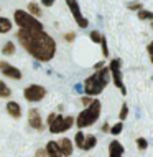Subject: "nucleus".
I'll use <instances>...</instances> for the list:
<instances>
[{"label":"nucleus","instance_id":"nucleus-1","mask_svg":"<svg viewBox=\"0 0 153 157\" xmlns=\"http://www.w3.org/2000/svg\"><path fill=\"white\" fill-rule=\"evenodd\" d=\"M15 36L23 50L41 63L51 61L56 55V41L45 30H18Z\"/></svg>","mask_w":153,"mask_h":157},{"label":"nucleus","instance_id":"nucleus-2","mask_svg":"<svg viewBox=\"0 0 153 157\" xmlns=\"http://www.w3.org/2000/svg\"><path fill=\"white\" fill-rule=\"evenodd\" d=\"M109 81H110V71H109V68L104 66V68H100V70H97L94 75L89 76L86 81H84L82 91L86 93L89 98L97 96L104 91V88L109 84Z\"/></svg>","mask_w":153,"mask_h":157},{"label":"nucleus","instance_id":"nucleus-3","mask_svg":"<svg viewBox=\"0 0 153 157\" xmlns=\"http://www.w3.org/2000/svg\"><path fill=\"white\" fill-rule=\"evenodd\" d=\"M100 101L99 99H92V103L87 106L84 111H81L78 114V117H76V126L79 127V129H84V127H89L92 126L94 122L99 119L100 116Z\"/></svg>","mask_w":153,"mask_h":157},{"label":"nucleus","instance_id":"nucleus-4","mask_svg":"<svg viewBox=\"0 0 153 157\" xmlns=\"http://www.w3.org/2000/svg\"><path fill=\"white\" fill-rule=\"evenodd\" d=\"M49 126V132L51 134H59V132H66L67 129H71L74 124V117L73 116H61V114H54L51 113L46 119Z\"/></svg>","mask_w":153,"mask_h":157},{"label":"nucleus","instance_id":"nucleus-5","mask_svg":"<svg viewBox=\"0 0 153 157\" xmlns=\"http://www.w3.org/2000/svg\"><path fill=\"white\" fill-rule=\"evenodd\" d=\"M13 20L20 27V30H38V32L43 30V23H41L40 20L35 18V17H31L28 12L20 10V8L13 12Z\"/></svg>","mask_w":153,"mask_h":157},{"label":"nucleus","instance_id":"nucleus-6","mask_svg":"<svg viewBox=\"0 0 153 157\" xmlns=\"http://www.w3.org/2000/svg\"><path fill=\"white\" fill-rule=\"evenodd\" d=\"M120 66H122V61L118 58H114L110 61V66H109V71L112 73V79H114V84L120 90L122 94H127V90H125V84L122 81V71H120Z\"/></svg>","mask_w":153,"mask_h":157},{"label":"nucleus","instance_id":"nucleus-7","mask_svg":"<svg viewBox=\"0 0 153 157\" xmlns=\"http://www.w3.org/2000/svg\"><path fill=\"white\" fill-rule=\"evenodd\" d=\"M23 96L27 101H30V103H38V101L45 99L46 90L41 84H30V86H27L23 90Z\"/></svg>","mask_w":153,"mask_h":157},{"label":"nucleus","instance_id":"nucleus-8","mask_svg":"<svg viewBox=\"0 0 153 157\" xmlns=\"http://www.w3.org/2000/svg\"><path fill=\"white\" fill-rule=\"evenodd\" d=\"M66 5L69 7L71 13H73L74 20H76V23H78L81 28H86L89 25V20L86 18V17H82V13H81V8H79L78 0H66Z\"/></svg>","mask_w":153,"mask_h":157},{"label":"nucleus","instance_id":"nucleus-9","mask_svg":"<svg viewBox=\"0 0 153 157\" xmlns=\"http://www.w3.org/2000/svg\"><path fill=\"white\" fill-rule=\"evenodd\" d=\"M0 71H2V75H5L7 78H12V79H22L23 78L22 71L7 61H0Z\"/></svg>","mask_w":153,"mask_h":157},{"label":"nucleus","instance_id":"nucleus-10","mask_svg":"<svg viewBox=\"0 0 153 157\" xmlns=\"http://www.w3.org/2000/svg\"><path fill=\"white\" fill-rule=\"evenodd\" d=\"M28 124L36 131H43L45 129V124H43V119L40 116V111L38 109H30L28 111Z\"/></svg>","mask_w":153,"mask_h":157},{"label":"nucleus","instance_id":"nucleus-11","mask_svg":"<svg viewBox=\"0 0 153 157\" xmlns=\"http://www.w3.org/2000/svg\"><path fill=\"white\" fill-rule=\"evenodd\" d=\"M56 144H58V149H59V152H61V155H63V157H69V155H73L74 146H73V141H71V139L63 137L61 141H56Z\"/></svg>","mask_w":153,"mask_h":157},{"label":"nucleus","instance_id":"nucleus-12","mask_svg":"<svg viewBox=\"0 0 153 157\" xmlns=\"http://www.w3.org/2000/svg\"><path fill=\"white\" fill-rule=\"evenodd\" d=\"M7 113L10 114L13 119H20L22 117V108L16 101H8L7 103Z\"/></svg>","mask_w":153,"mask_h":157},{"label":"nucleus","instance_id":"nucleus-13","mask_svg":"<svg viewBox=\"0 0 153 157\" xmlns=\"http://www.w3.org/2000/svg\"><path fill=\"white\" fill-rule=\"evenodd\" d=\"M124 146L118 141H112L109 144V157H122L124 155Z\"/></svg>","mask_w":153,"mask_h":157},{"label":"nucleus","instance_id":"nucleus-14","mask_svg":"<svg viewBox=\"0 0 153 157\" xmlns=\"http://www.w3.org/2000/svg\"><path fill=\"white\" fill-rule=\"evenodd\" d=\"M45 151H46V155L48 157H63L61 152H59V149H58L56 141H49L48 144H46Z\"/></svg>","mask_w":153,"mask_h":157},{"label":"nucleus","instance_id":"nucleus-15","mask_svg":"<svg viewBox=\"0 0 153 157\" xmlns=\"http://www.w3.org/2000/svg\"><path fill=\"white\" fill-rule=\"evenodd\" d=\"M96 144H97L96 136H92V134L86 136V137H84V144H82V151H91L92 147H96Z\"/></svg>","mask_w":153,"mask_h":157},{"label":"nucleus","instance_id":"nucleus-16","mask_svg":"<svg viewBox=\"0 0 153 157\" xmlns=\"http://www.w3.org/2000/svg\"><path fill=\"white\" fill-rule=\"evenodd\" d=\"M27 8H28V13L31 15V17H35V18H40L41 13H43V12H41V8H40V5H38L36 2H30Z\"/></svg>","mask_w":153,"mask_h":157},{"label":"nucleus","instance_id":"nucleus-17","mask_svg":"<svg viewBox=\"0 0 153 157\" xmlns=\"http://www.w3.org/2000/svg\"><path fill=\"white\" fill-rule=\"evenodd\" d=\"M13 27V23L7 18V17H0V33H8Z\"/></svg>","mask_w":153,"mask_h":157},{"label":"nucleus","instance_id":"nucleus-18","mask_svg":"<svg viewBox=\"0 0 153 157\" xmlns=\"http://www.w3.org/2000/svg\"><path fill=\"white\" fill-rule=\"evenodd\" d=\"M2 53L5 55V56H12V55L15 53V43L13 41H7L2 48Z\"/></svg>","mask_w":153,"mask_h":157},{"label":"nucleus","instance_id":"nucleus-19","mask_svg":"<svg viewBox=\"0 0 153 157\" xmlns=\"http://www.w3.org/2000/svg\"><path fill=\"white\" fill-rule=\"evenodd\" d=\"M10 94H12V90L3 81H0V98H10Z\"/></svg>","mask_w":153,"mask_h":157},{"label":"nucleus","instance_id":"nucleus-20","mask_svg":"<svg viewBox=\"0 0 153 157\" xmlns=\"http://www.w3.org/2000/svg\"><path fill=\"white\" fill-rule=\"evenodd\" d=\"M84 137H86V136L82 134V131H78V132H76L74 142H76V146H78L79 149H82V144H84Z\"/></svg>","mask_w":153,"mask_h":157},{"label":"nucleus","instance_id":"nucleus-21","mask_svg":"<svg viewBox=\"0 0 153 157\" xmlns=\"http://www.w3.org/2000/svg\"><path fill=\"white\" fill-rule=\"evenodd\" d=\"M138 18L140 20H153V12H148V10H138Z\"/></svg>","mask_w":153,"mask_h":157},{"label":"nucleus","instance_id":"nucleus-22","mask_svg":"<svg viewBox=\"0 0 153 157\" xmlns=\"http://www.w3.org/2000/svg\"><path fill=\"white\" fill-rule=\"evenodd\" d=\"M122 129H124V124H122V122H117V124H114V126H112L110 132H112L114 136H117V134H120V132H122Z\"/></svg>","mask_w":153,"mask_h":157},{"label":"nucleus","instance_id":"nucleus-23","mask_svg":"<svg viewBox=\"0 0 153 157\" xmlns=\"http://www.w3.org/2000/svg\"><path fill=\"white\" fill-rule=\"evenodd\" d=\"M100 45H102V55L104 56H109V48H107V40H105V36L102 35L100 38Z\"/></svg>","mask_w":153,"mask_h":157},{"label":"nucleus","instance_id":"nucleus-24","mask_svg":"<svg viewBox=\"0 0 153 157\" xmlns=\"http://www.w3.org/2000/svg\"><path fill=\"white\" fill-rule=\"evenodd\" d=\"M137 147L140 151H145L147 147H148V142H147V139H143V137H138L137 139Z\"/></svg>","mask_w":153,"mask_h":157},{"label":"nucleus","instance_id":"nucleus-25","mask_svg":"<svg viewBox=\"0 0 153 157\" xmlns=\"http://www.w3.org/2000/svg\"><path fill=\"white\" fill-rule=\"evenodd\" d=\"M89 36H91V40L94 41V43H100V38H102V35H100V33L97 32V30H92Z\"/></svg>","mask_w":153,"mask_h":157},{"label":"nucleus","instance_id":"nucleus-26","mask_svg":"<svg viewBox=\"0 0 153 157\" xmlns=\"http://www.w3.org/2000/svg\"><path fill=\"white\" fill-rule=\"evenodd\" d=\"M127 114H129V106H127V104H122L120 116H118V117H120V121H124V119H125V117H127Z\"/></svg>","mask_w":153,"mask_h":157},{"label":"nucleus","instance_id":"nucleus-27","mask_svg":"<svg viewBox=\"0 0 153 157\" xmlns=\"http://www.w3.org/2000/svg\"><path fill=\"white\" fill-rule=\"evenodd\" d=\"M35 157H48V155H46V151L45 149H38L35 152Z\"/></svg>","mask_w":153,"mask_h":157},{"label":"nucleus","instance_id":"nucleus-28","mask_svg":"<svg viewBox=\"0 0 153 157\" xmlns=\"http://www.w3.org/2000/svg\"><path fill=\"white\" fill-rule=\"evenodd\" d=\"M41 5H43V7H53L54 5V0H41Z\"/></svg>","mask_w":153,"mask_h":157},{"label":"nucleus","instance_id":"nucleus-29","mask_svg":"<svg viewBox=\"0 0 153 157\" xmlns=\"http://www.w3.org/2000/svg\"><path fill=\"white\" fill-rule=\"evenodd\" d=\"M81 103H82L84 106H89V104L92 103V99H91V98H89V96H84L82 99H81Z\"/></svg>","mask_w":153,"mask_h":157},{"label":"nucleus","instance_id":"nucleus-30","mask_svg":"<svg viewBox=\"0 0 153 157\" xmlns=\"http://www.w3.org/2000/svg\"><path fill=\"white\" fill-rule=\"evenodd\" d=\"M64 38H66V41H74L76 35H74V33H66V35H64Z\"/></svg>","mask_w":153,"mask_h":157},{"label":"nucleus","instance_id":"nucleus-31","mask_svg":"<svg viewBox=\"0 0 153 157\" xmlns=\"http://www.w3.org/2000/svg\"><path fill=\"white\" fill-rule=\"evenodd\" d=\"M129 8H137V10H142V5H140V3H129Z\"/></svg>","mask_w":153,"mask_h":157},{"label":"nucleus","instance_id":"nucleus-32","mask_svg":"<svg viewBox=\"0 0 153 157\" xmlns=\"http://www.w3.org/2000/svg\"><path fill=\"white\" fill-rule=\"evenodd\" d=\"M147 50H148V53H150V56H151V60H153V41L147 46Z\"/></svg>","mask_w":153,"mask_h":157},{"label":"nucleus","instance_id":"nucleus-33","mask_svg":"<svg viewBox=\"0 0 153 157\" xmlns=\"http://www.w3.org/2000/svg\"><path fill=\"white\" fill-rule=\"evenodd\" d=\"M74 91H76V93H82V84L78 83V84L74 86Z\"/></svg>","mask_w":153,"mask_h":157},{"label":"nucleus","instance_id":"nucleus-34","mask_svg":"<svg viewBox=\"0 0 153 157\" xmlns=\"http://www.w3.org/2000/svg\"><path fill=\"white\" fill-rule=\"evenodd\" d=\"M102 131H104V132H107V131H110V127H109V124H107V122H105V124L102 126Z\"/></svg>","mask_w":153,"mask_h":157}]
</instances>
